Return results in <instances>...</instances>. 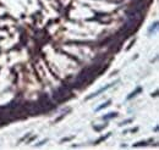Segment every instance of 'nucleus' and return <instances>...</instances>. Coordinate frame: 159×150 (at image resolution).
Listing matches in <instances>:
<instances>
[{
  "label": "nucleus",
  "mask_w": 159,
  "mask_h": 150,
  "mask_svg": "<svg viewBox=\"0 0 159 150\" xmlns=\"http://www.w3.org/2000/svg\"><path fill=\"white\" fill-rule=\"evenodd\" d=\"M118 113H108V116H105V118H111V117H115Z\"/></svg>",
  "instance_id": "obj_1"
}]
</instances>
